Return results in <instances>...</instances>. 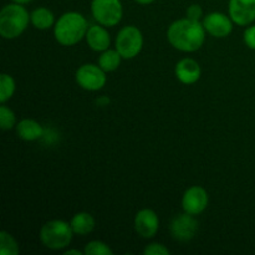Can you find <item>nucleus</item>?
Here are the masks:
<instances>
[{
	"mask_svg": "<svg viewBox=\"0 0 255 255\" xmlns=\"http://www.w3.org/2000/svg\"><path fill=\"white\" fill-rule=\"evenodd\" d=\"M206 29L201 21L179 19L172 22L167 30V40L176 50L183 52L198 51L206 41Z\"/></svg>",
	"mask_w": 255,
	"mask_h": 255,
	"instance_id": "obj_1",
	"label": "nucleus"
},
{
	"mask_svg": "<svg viewBox=\"0 0 255 255\" xmlns=\"http://www.w3.org/2000/svg\"><path fill=\"white\" fill-rule=\"evenodd\" d=\"M89 22L77 11H67L54 25V36L62 46L76 45L86 36Z\"/></svg>",
	"mask_w": 255,
	"mask_h": 255,
	"instance_id": "obj_2",
	"label": "nucleus"
},
{
	"mask_svg": "<svg viewBox=\"0 0 255 255\" xmlns=\"http://www.w3.org/2000/svg\"><path fill=\"white\" fill-rule=\"evenodd\" d=\"M30 14L25 6L17 2L5 5L0 11V35L6 40L19 37L26 30Z\"/></svg>",
	"mask_w": 255,
	"mask_h": 255,
	"instance_id": "obj_3",
	"label": "nucleus"
},
{
	"mask_svg": "<svg viewBox=\"0 0 255 255\" xmlns=\"http://www.w3.org/2000/svg\"><path fill=\"white\" fill-rule=\"evenodd\" d=\"M71 224L61 219L46 222L40 229V241L51 251H62L71 244L74 238Z\"/></svg>",
	"mask_w": 255,
	"mask_h": 255,
	"instance_id": "obj_4",
	"label": "nucleus"
},
{
	"mask_svg": "<svg viewBox=\"0 0 255 255\" xmlns=\"http://www.w3.org/2000/svg\"><path fill=\"white\" fill-rule=\"evenodd\" d=\"M115 46L122 59H134L136 56H138L143 47V35H142L141 30L134 25L124 26L117 32Z\"/></svg>",
	"mask_w": 255,
	"mask_h": 255,
	"instance_id": "obj_5",
	"label": "nucleus"
},
{
	"mask_svg": "<svg viewBox=\"0 0 255 255\" xmlns=\"http://www.w3.org/2000/svg\"><path fill=\"white\" fill-rule=\"evenodd\" d=\"M91 14L99 24L112 27L122 20L124 7L120 0H92Z\"/></svg>",
	"mask_w": 255,
	"mask_h": 255,
	"instance_id": "obj_6",
	"label": "nucleus"
},
{
	"mask_svg": "<svg viewBox=\"0 0 255 255\" xmlns=\"http://www.w3.org/2000/svg\"><path fill=\"white\" fill-rule=\"evenodd\" d=\"M75 80L81 89L86 91H99L106 85V72L94 64H85L76 70Z\"/></svg>",
	"mask_w": 255,
	"mask_h": 255,
	"instance_id": "obj_7",
	"label": "nucleus"
},
{
	"mask_svg": "<svg viewBox=\"0 0 255 255\" xmlns=\"http://www.w3.org/2000/svg\"><path fill=\"white\" fill-rule=\"evenodd\" d=\"M192 216L184 212V214H178L174 217L169 226L172 237L178 242H189L196 237L198 232V221Z\"/></svg>",
	"mask_w": 255,
	"mask_h": 255,
	"instance_id": "obj_8",
	"label": "nucleus"
},
{
	"mask_svg": "<svg viewBox=\"0 0 255 255\" xmlns=\"http://www.w3.org/2000/svg\"><path fill=\"white\" fill-rule=\"evenodd\" d=\"M209 197L203 187H189L182 197V208L186 213L192 216H199L208 207Z\"/></svg>",
	"mask_w": 255,
	"mask_h": 255,
	"instance_id": "obj_9",
	"label": "nucleus"
},
{
	"mask_svg": "<svg viewBox=\"0 0 255 255\" xmlns=\"http://www.w3.org/2000/svg\"><path fill=\"white\" fill-rule=\"evenodd\" d=\"M202 24L206 31L213 37H227L233 31L234 22L228 15L214 11L206 15Z\"/></svg>",
	"mask_w": 255,
	"mask_h": 255,
	"instance_id": "obj_10",
	"label": "nucleus"
},
{
	"mask_svg": "<svg viewBox=\"0 0 255 255\" xmlns=\"http://www.w3.org/2000/svg\"><path fill=\"white\" fill-rule=\"evenodd\" d=\"M134 229L141 238H153L159 229V218L156 212L149 208L137 212L134 217Z\"/></svg>",
	"mask_w": 255,
	"mask_h": 255,
	"instance_id": "obj_11",
	"label": "nucleus"
},
{
	"mask_svg": "<svg viewBox=\"0 0 255 255\" xmlns=\"http://www.w3.org/2000/svg\"><path fill=\"white\" fill-rule=\"evenodd\" d=\"M229 16L234 24L247 26L255 20V0H229Z\"/></svg>",
	"mask_w": 255,
	"mask_h": 255,
	"instance_id": "obj_12",
	"label": "nucleus"
},
{
	"mask_svg": "<svg viewBox=\"0 0 255 255\" xmlns=\"http://www.w3.org/2000/svg\"><path fill=\"white\" fill-rule=\"evenodd\" d=\"M176 76L182 84L184 85H193L201 79L202 69L198 62L191 57H184L179 60L176 65Z\"/></svg>",
	"mask_w": 255,
	"mask_h": 255,
	"instance_id": "obj_13",
	"label": "nucleus"
},
{
	"mask_svg": "<svg viewBox=\"0 0 255 255\" xmlns=\"http://www.w3.org/2000/svg\"><path fill=\"white\" fill-rule=\"evenodd\" d=\"M85 39H86L90 49L97 52H102L110 49V45H111V36L106 30V26L101 24H95L89 26Z\"/></svg>",
	"mask_w": 255,
	"mask_h": 255,
	"instance_id": "obj_14",
	"label": "nucleus"
},
{
	"mask_svg": "<svg viewBox=\"0 0 255 255\" xmlns=\"http://www.w3.org/2000/svg\"><path fill=\"white\" fill-rule=\"evenodd\" d=\"M15 128H16L17 136L27 142L36 141V139L41 138L44 134V128L41 125L31 119L21 120L20 122H17Z\"/></svg>",
	"mask_w": 255,
	"mask_h": 255,
	"instance_id": "obj_15",
	"label": "nucleus"
},
{
	"mask_svg": "<svg viewBox=\"0 0 255 255\" xmlns=\"http://www.w3.org/2000/svg\"><path fill=\"white\" fill-rule=\"evenodd\" d=\"M71 228L76 236H87L91 232H94L96 222L95 218L87 212H80L76 213L70 221Z\"/></svg>",
	"mask_w": 255,
	"mask_h": 255,
	"instance_id": "obj_16",
	"label": "nucleus"
},
{
	"mask_svg": "<svg viewBox=\"0 0 255 255\" xmlns=\"http://www.w3.org/2000/svg\"><path fill=\"white\" fill-rule=\"evenodd\" d=\"M30 22H31L35 29L47 30L55 25V15L47 7H36L30 14Z\"/></svg>",
	"mask_w": 255,
	"mask_h": 255,
	"instance_id": "obj_17",
	"label": "nucleus"
},
{
	"mask_svg": "<svg viewBox=\"0 0 255 255\" xmlns=\"http://www.w3.org/2000/svg\"><path fill=\"white\" fill-rule=\"evenodd\" d=\"M122 61V56L116 49L111 50L107 49L102 51V54L99 57V66L104 70L105 72L116 71L120 67Z\"/></svg>",
	"mask_w": 255,
	"mask_h": 255,
	"instance_id": "obj_18",
	"label": "nucleus"
},
{
	"mask_svg": "<svg viewBox=\"0 0 255 255\" xmlns=\"http://www.w3.org/2000/svg\"><path fill=\"white\" fill-rule=\"evenodd\" d=\"M20 249L14 237L6 231L0 232V255H17Z\"/></svg>",
	"mask_w": 255,
	"mask_h": 255,
	"instance_id": "obj_19",
	"label": "nucleus"
},
{
	"mask_svg": "<svg viewBox=\"0 0 255 255\" xmlns=\"http://www.w3.org/2000/svg\"><path fill=\"white\" fill-rule=\"evenodd\" d=\"M15 89H16V84L12 76L7 74H2L0 76V102L5 104L9 101L14 95Z\"/></svg>",
	"mask_w": 255,
	"mask_h": 255,
	"instance_id": "obj_20",
	"label": "nucleus"
},
{
	"mask_svg": "<svg viewBox=\"0 0 255 255\" xmlns=\"http://www.w3.org/2000/svg\"><path fill=\"white\" fill-rule=\"evenodd\" d=\"M16 126V116L14 111L10 110L5 104L0 107V128L2 131H10Z\"/></svg>",
	"mask_w": 255,
	"mask_h": 255,
	"instance_id": "obj_21",
	"label": "nucleus"
},
{
	"mask_svg": "<svg viewBox=\"0 0 255 255\" xmlns=\"http://www.w3.org/2000/svg\"><path fill=\"white\" fill-rule=\"evenodd\" d=\"M84 254L86 255H112L114 251L101 241H92L85 246Z\"/></svg>",
	"mask_w": 255,
	"mask_h": 255,
	"instance_id": "obj_22",
	"label": "nucleus"
},
{
	"mask_svg": "<svg viewBox=\"0 0 255 255\" xmlns=\"http://www.w3.org/2000/svg\"><path fill=\"white\" fill-rule=\"evenodd\" d=\"M169 249L166 246L159 243H152L148 244L146 248L143 249V254L146 255H169Z\"/></svg>",
	"mask_w": 255,
	"mask_h": 255,
	"instance_id": "obj_23",
	"label": "nucleus"
},
{
	"mask_svg": "<svg viewBox=\"0 0 255 255\" xmlns=\"http://www.w3.org/2000/svg\"><path fill=\"white\" fill-rule=\"evenodd\" d=\"M186 16L188 19L194 20V21H201V19L203 17V9H202L201 5L193 4L191 6H188L186 11Z\"/></svg>",
	"mask_w": 255,
	"mask_h": 255,
	"instance_id": "obj_24",
	"label": "nucleus"
},
{
	"mask_svg": "<svg viewBox=\"0 0 255 255\" xmlns=\"http://www.w3.org/2000/svg\"><path fill=\"white\" fill-rule=\"evenodd\" d=\"M244 42L249 49L255 50V25L247 27L244 31Z\"/></svg>",
	"mask_w": 255,
	"mask_h": 255,
	"instance_id": "obj_25",
	"label": "nucleus"
},
{
	"mask_svg": "<svg viewBox=\"0 0 255 255\" xmlns=\"http://www.w3.org/2000/svg\"><path fill=\"white\" fill-rule=\"evenodd\" d=\"M82 252L77 251V249H69V251H65L64 255H81Z\"/></svg>",
	"mask_w": 255,
	"mask_h": 255,
	"instance_id": "obj_26",
	"label": "nucleus"
},
{
	"mask_svg": "<svg viewBox=\"0 0 255 255\" xmlns=\"http://www.w3.org/2000/svg\"><path fill=\"white\" fill-rule=\"evenodd\" d=\"M136 2H138V4L141 5H148V4H152L153 1H156V0H134Z\"/></svg>",
	"mask_w": 255,
	"mask_h": 255,
	"instance_id": "obj_27",
	"label": "nucleus"
},
{
	"mask_svg": "<svg viewBox=\"0 0 255 255\" xmlns=\"http://www.w3.org/2000/svg\"><path fill=\"white\" fill-rule=\"evenodd\" d=\"M12 2H17V4H21V5H25V4H29L30 1H32V0H11Z\"/></svg>",
	"mask_w": 255,
	"mask_h": 255,
	"instance_id": "obj_28",
	"label": "nucleus"
}]
</instances>
